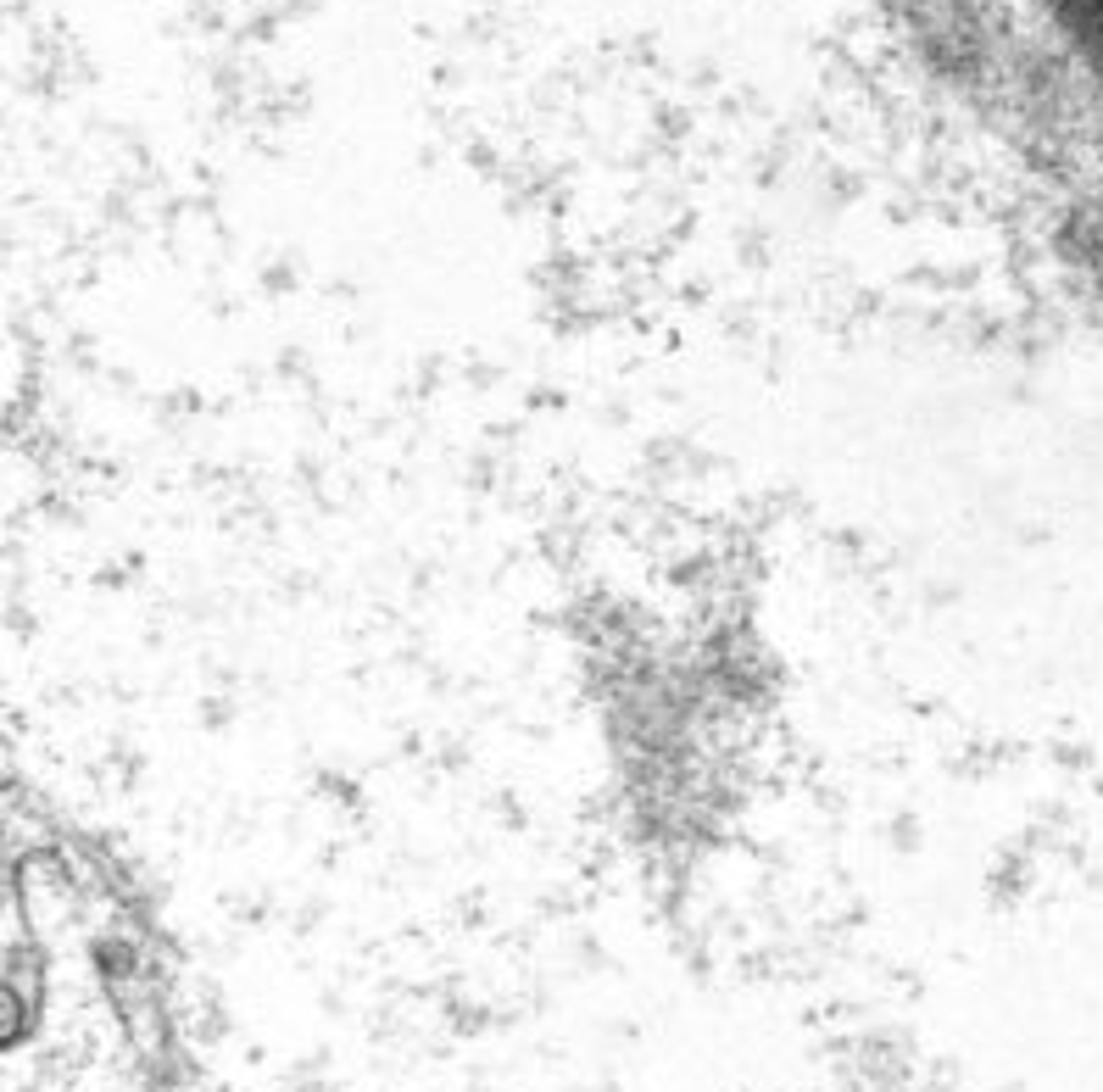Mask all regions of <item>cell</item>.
Segmentation results:
<instances>
[{
    "mask_svg": "<svg viewBox=\"0 0 1103 1092\" xmlns=\"http://www.w3.org/2000/svg\"><path fill=\"white\" fill-rule=\"evenodd\" d=\"M151 998L112 903L56 858L6 897V1092H151Z\"/></svg>",
    "mask_w": 1103,
    "mask_h": 1092,
    "instance_id": "6da1fadb",
    "label": "cell"
}]
</instances>
